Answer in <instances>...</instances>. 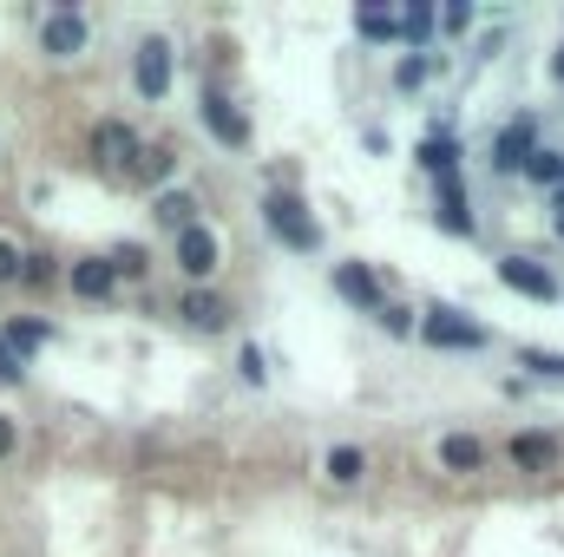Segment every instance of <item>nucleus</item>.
Returning a JSON list of instances; mask_svg holds the SVG:
<instances>
[{"label":"nucleus","instance_id":"f257e3e1","mask_svg":"<svg viewBox=\"0 0 564 557\" xmlns=\"http://www.w3.org/2000/svg\"><path fill=\"white\" fill-rule=\"evenodd\" d=\"M263 223H269V230H276L289 250H322V230H315V217H309V210H302L289 190H269V197H263Z\"/></svg>","mask_w":564,"mask_h":557},{"label":"nucleus","instance_id":"f03ea898","mask_svg":"<svg viewBox=\"0 0 564 557\" xmlns=\"http://www.w3.org/2000/svg\"><path fill=\"white\" fill-rule=\"evenodd\" d=\"M421 341H434V348H486V328L480 322H467L460 309H427V322H421Z\"/></svg>","mask_w":564,"mask_h":557},{"label":"nucleus","instance_id":"7ed1b4c3","mask_svg":"<svg viewBox=\"0 0 564 557\" xmlns=\"http://www.w3.org/2000/svg\"><path fill=\"white\" fill-rule=\"evenodd\" d=\"M39 46H46L53 59H72V53L85 46V13H79V7L46 13V20H39Z\"/></svg>","mask_w":564,"mask_h":557},{"label":"nucleus","instance_id":"20e7f679","mask_svg":"<svg viewBox=\"0 0 564 557\" xmlns=\"http://www.w3.org/2000/svg\"><path fill=\"white\" fill-rule=\"evenodd\" d=\"M499 282L519 289V295H532V302H559V276L539 269L532 256H506V263H499Z\"/></svg>","mask_w":564,"mask_h":557},{"label":"nucleus","instance_id":"39448f33","mask_svg":"<svg viewBox=\"0 0 564 557\" xmlns=\"http://www.w3.org/2000/svg\"><path fill=\"white\" fill-rule=\"evenodd\" d=\"M131 79H138V92H145V98H164V85H171V39H145V46H138Z\"/></svg>","mask_w":564,"mask_h":557},{"label":"nucleus","instance_id":"423d86ee","mask_svg":"<svg viewBox=\"0 0 564 557\" xmlns=\"http://www.w3.org/2000/svg\"><path fill=\"white\" fill-rule=\"evenodd\" d=\"M532 151H539V125H532V118H513V125L499 131V144H493V164H499V171H526Z\"/></svg>","mask_w":564,"mask_h":557},{"label":"nucleus","instance_id":"0eeeda50","mask_svg":"<svg viewBox=\"0 0 564 557\" xmlns=\"http://www.w3.org/2000/svg\"><path fill=\"white\" fill-rule=\"evenodd\" d=\"M204 125H210L223 144H250V118H243L223 92H204Z\"/></svg>","mask_w":564,"mask_h":557},{"label":"nucleus","instance_id":"6e6552de","mask_svg":"<svg viewBox=\"0 0 564 557\" xmlns=\"http://www.w3.org/2000/svg\"><path fill=\"white\" fill-rule=\"evenodd\" d=\"M138 138H131V125H118V118H105L99 125V158H105V171H131L138 164Z\"/></svg>","mask_w":564,"mask_h":557},{"label":"nucleus","instance_id":"1a4fd4ad","mask_svg":"<svg viewBox=\"0 0 564 557\" xmlns=\"http://www.w3.org/2000/svg\"><path fill=\"white\" fill-rule=\"evenodd\" d=\"M177 269H184V276H210V269H217V236H210L204 223H191V230L177 236Z\"/></svg>","mask_w":564,"mask_h":557},{"label":"nucleus","instance_id":"9d476101","mask_svg":"<svg viewBox=\"0 0 564 557\" xmlns=\"http://www.w3.org/2000/svg\"><path fill=\"white\" fill-rule=\"evenodd\" d=\"M177 315H184L191 328H204V335L230 328V302H223V295H210V289H191V295L177 302Z\"/></svg>","mask_w":564,"mask_h":557},{"label":"nucleus","instance_id":"9b49d317","mask_svg":"<svg viewBox=\"0 0 564 557\" xmlns=\"http://www.w3.org/2000/svg\"><path fill=\"white\" fill-rule=\"evenodd\" d=\"M112 282H118L112 256H85V263H72V295H85V302H105V295H112Z\"/></svg>","mask_w":564,"mask_h":557},{"label":"nucleus","instance_id":"f8f14e48","mask_svg":"<svg viewBox=\"0 0 564 557\" xmlns=\"http://www.w3.org/2000/svg\"><path fill=\"white\" fill-rule=\"evenodd\" d=\"M335 289H342V295H348L355 309H375V315L388 309V295H381V282H375V276H368L361 263H342V269H335Z\"/></svg>","mask_w":564,"mask_h":557},{"label":"nucleus","instance_id":"ddd939ff","mask_svg":"<svg viewBox=\"0 0 564 557\" xmlns=\"http://www.w3.org/2000/svg\"><path fill=\"white\" fill-rule=\"evenodd\" d=\"M440 466H447V473H480V466H486V446H480L473 433H447V440H440Z\"/></svg>","mask_w":564,"mask_h":557},{"label":"nucleus","instance_id":"4468645a","mask_svg":"<svg viewBox=\"0 0 564 557\" xmlns=\"http://www.w3.org/2000/svg\"><path fill=\"white\" fill-rule=\"evenodd\" d=\"M552 460H559V440H545V433H519L513 440V466L519 473H545Z\"/></svg>","mask_w":564,"mask_h":557},{"label":"nucleus","instance_id":"2eb2a0df","mask_svg":"<svg viewBox=\"0 0 564 557\" xmlns=\"http://www.w3.org/2000/svg\"><path fill=\"white\" fill-rule=\"evenodd\" d=\"M440 223H447L453 236H473V210H467V197H460V177H440Z\"/></svg>","mask_w":564,"mask_h":557},{"label":"nucleus","instance_id":"dca6fc26","mask_svg":"<svg viewBox=\"0 0 564 557\" xmlns=\"http://www.w3.org/2000/svg\"><path fill=\"white\" fill-rule=\"evenodd\" d=\"M191 210H197V204H191V197H184V190H164V197H158V204H151V217H158V223H164V230H177V236H184V230H191Z\"/></svg>","mask_w":564,"mask_h":557},{"label":"nucleus","instance_id":"f3484780","mask_svg":"<svg viewBox=\"0 0 564 557\" xmlns=\"http://www.w3.org/2000/svg\"><path fill=\"white\" fill-rule=\"evenodd\" d=\"M421 164H427L434 177H453V164H460V144L440 131V138H427V144H421Z\"/></svg>","mask_w":564,"mask_h":557},{"label":"nucleus","instance_id":"a211bd4d","mask_svg":"<svg viewBox=\"0 0 564 557\" xmlns=\"http://www.w3.org/2000/svg\"><path fill=\"white\" fill-rule=\"evenodd\" d=\"M361 473H368V453H361V446H335V453H329V479H335V486H355Z\"/></svg>","mask_w":564,"mask_h":557},{"label":"nucleus","instance_id":"6ab92c4d","mask_svg":"<svg viewBox=\"0 0 564 557\" xmlns=\"http://www.w3.org/2000/svg\"><path fill=\"white\" fill-rule=\"evenodd\" d=\"M177 171V158L164 151V144H151V151H138V164H131V177H145V184H164Z\"/></svg>","mask_w":564,"mask_h":557},{"label":"nucleus","instance_id":"aec40b11","mask_svg":"<svg viewBox=\"0 0 564 557\" xmlns=\"http://www.w3.org/2000/svg\"><path fill=\"white\" fill-rule=\"evenodd\" d=\"M355 26H361L368 39H401V13H381V7H361Z\"/></svg>","mask_w":564,"mask_h":557},{"label":"nucleus","instance_id":"412c9836","mask_svg":"<svg viewBox=\"0 0 564 557\" xmlns=\"http://www.w3.org/2000/svg\"><path fill=\"white\" fill-rule=\"evenodd\" d=\"M526 177H532V184H564V151H545V144H539L532 164H526Z\"/></svg>","mask_w":564,"mask_h":557},{"label":"nucleus","instance_id":"4be33fe9","mask_svg":"<svg viewBox=\"0 0 564 557\" xmlns=\"http://www.w3.org/2000/svg\"><path fill=\"white\" fill-rule=\"evenodd\" d=\"M39 341H46V322H7V348L13 355H33Z\"/></svg>","mask_w":564,"mask_h":557},{"label":"nucleus","instance_id":"5701e85b","mask_svg":"<svg viewBox=\"0 0 564 557\" xmlns=\"http://www.w3.org/2000/svg\"><path fill=\"white\" fill-rule=\"evenodd\" d=\"M519 368H532L539 381H564V355H545V348H526V355H519Z\"/></svg>","mask_w":564,"mask_h":557},{"label":"nucleus","instance_id":"b1692460","mask_svg":"<svg viewBox=\"0 0 564 557\" xmlns=\"http://www.w3.org/2000/svg\"><path fill=\"white\" fill-rule=\"evenodd\" d=\"M427 33H434V7H407V13H401V39H414V46H421Z\"/></svg>","mask_w":564,"mask_h":557},{"label":"nucleus","instance_id":"393cba45","mask_svg":"<svg viewBox=\"0 0 564 557\" xmlns=\"http://www.w3.org/2000/svg\"><path fill=\"white\" fill-rule=\"evenodd\" d=\"M20 282H26V289H46V282H53V256H46V250L26 256V263H20Z\"/></svg>","mask_w":564,"mask_h":557},{"label":"nucleus","instance_id":"a878e982","mask_svg":"<svg viewBox=\"0 0 564 557\" xmlns=\"http://www.w3.org/2000/svg\"><path fill=\"white\" fill-rule=\"evenodd\" d=\"M237 368H243V381H250V387H263V381H269V361H263V348H256V341L243 348V361H237Z\"/></svg>","mask_w":564,"mask_h":557},{"label":"nucleus","instance_id":"bb28decb","mask_svg":"<svg viewBox=\"0 0 564 557\" xmlns=\"http://www.w3.org/2000/svg\"><path fill=\"white\" fill-rule=\"evenodd\" d=\"M421 79H427V59H401V66H394V85H401V92H414Z\"/></svg>","mask_w":564,"mask_h":557},{"label":"nucleus","instance_id":"cd10ccee","mask_svg":"<svg viewBox=\"0 0 564 557\" xmlns=\"http://www.w3.org/2000/svg\"><path fill=\"white\" fill-rule=\"evenodd\" d=\"M112 269H118V276H138V269H145V250H131V243H125V250L112 256Z\"/></svg>","mask_w":564,"mask_h":557},{"label":"nucleus","instance_id":"c85d7f7f","mask_svg":"<svg viewBox=\"0 0 564 557\" xmlns=\"http://www.w3.org/2000/svg\"><path fill=\"white\" fill-rule=\"evenodd\" d=\"M20 263H26V256H20L13 243H0V282H20Z\"/></svg>","mask_w":564,"mask_h":557},{"label":"nucleus","instance_id":"c756f323","mask_svg":"<svg viewBox=\"0 0 564 557\" xmlns=\"http://www.w3.org/2000/svg\"><path fill=\"white\" fill-rule=\"evenodd\" d=\"M20 374H26V368H20V355H13V348H7V335H0V381H7V387H13V381H20Z\"/></svg>","mask_w":564,"mask_h":557},{"label":"nucleus","instance_id":"7c9ffc66","mask_svg":"<svg viewBox=\"0 0 564 557\" xmlns=\"http://www.w3.org/2000/svg\"><path fill=\"white\" fill-rule=\"evenodd\" d=\"M440 26H447V33H467V26H473V7H447Z\"/></svg>","mask_w":564,"mask_h":557},{"label":"nucleus","instance_id":"2f4dec72","mask_svg":"<svg viewBox=\"0 0 564 557\" xmlns=\"http://www.w3.org/2000/svg\"><path fill=\"white\" fill-rule=\"evenodd\" d=\"M381 322H388V328H394V335H414V315H407V309H394V302H388V309H381Z\"/></svg>","mask_w":564,"mask_h":557},{"label":"nucleus","instance_id":"473e14b6","mask_svg":"<svg viewBox=\"0 0 564 557\" xmlns=\"http://www.w3.org/2000/svg\"><path fill=\"white\" fill-rule=\"evenodd\" d=\"M7 453H13V420L0 414V460H7Z\"/></svg>","mask_w":564,"mask_h":557},{"label":"nucleus","instance_id":"72a5a7b5","mask_svg":"<svg viewBox=\"0 0 564 557\" xmlns=\"http://www.w3.org/2000/svg\"><path fill=\"white\" fill-rule=\"evenodd\" d=\"M552 72H559V79H564V46H559V59H552Z\"/></svg>","mask_w":564,"mask_h":557},{"label":"nucleus","instance_id":"f704fd0d","mask_svg":"<svg viewBox=\"0 0 564 557\" xmlns=\"http://www.w3.org/2000/svg\"><path fill=\"white\" fill-rule=\"evenodd\" d=\"M559 236H564V217H559Z\"/></svg>","mask_w":564,"mask_h":557}]
</instances>
